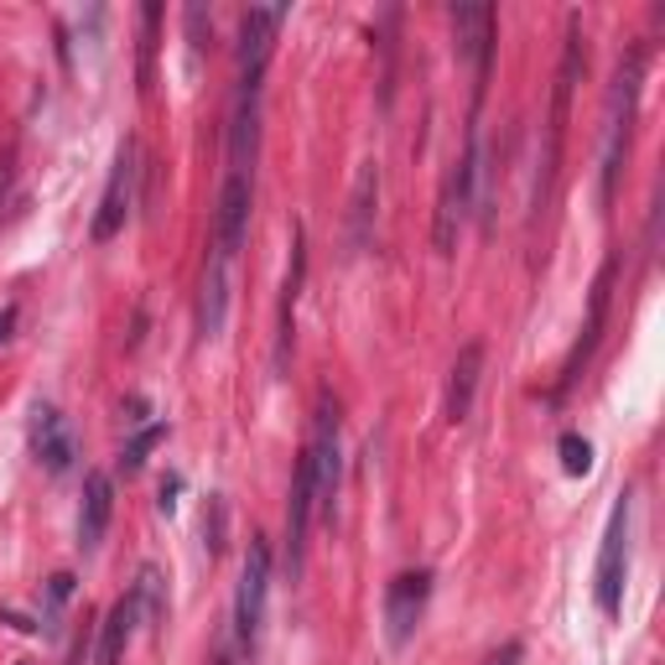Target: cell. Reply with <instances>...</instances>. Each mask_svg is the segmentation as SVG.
<instances>
[{
	"label": "cell",
	"instance_id": "cell-10",
	"mask_svg": "<svg viewBox=\"0 0 665 665\" xmlns=\"http://www.w3.org/2000/svg\"><path fill=\"white\" fill-rule=\"evenodd\" d=\"M427 593H431L427 572H406V577L391 583V593H385V634H391L395 650L412 640L416 619H421V608H427Z\"/></svg>",
	"mask_w": 665,
	"mask_h": 665
},
{
	"label": "cell",
	"instance_id": "cell-13",
	"mask_svg": "<svg viewBox=\"0 0 665 665\" xmlns=\"http://www.w3.org/2000/svg\"><path fill=\"white\" fill-rule=\"evenodd\" d=\"M110 515H115V484L110 473H89L83 478V509H79V546L94 551L110 530Z\"/></svg>",
	"mask_w": 665,
	"mask_h": 665
},
{
	"label": "cell",
	"instance_id": "cell-1",
	"mask_svg": "<svg viewBox=\"0 0 665 665\" xmlns=\"http://www.w3.org/2000/svg\"><path fill=\"white\" fill-rule=\"evenodd\" d=\"M640 79H645V53L634 47L619 74H613V94H608V125H604V198L619 193V172L629 157V131H634V104H640Z\"/></svg>",
	"mask_w": 665,
	"mask_h": 665
},
{
	"label": "cell",
	"instance_id": "cell-12",
	"mask_svg": "<svg viewBox=\"0 0 665 665\" xmlns=\"http://www.w3.org/2000/svg\"><path fill=\"white\" fill-rule=\"evenodd\" d=\"M245 224H250V177H229L218 193V224H214V250L229 255L245 245Z\"/></svg>",
	"mask_w": 665,
	"mask_h": 665
},
{
	"label": "cell",
	"instance_id": "cell-5",
	"mask_svg": "<svg viewBox=\"0 0 665 665\" xmlns=\"http://www.w3.org/2000/svg\"><path fill=\"white\" fill-rule=\"evenodd\" d=\"M452 32H458V53L473 63V94H484L494 58V5H452Z\"/></svg>",
	"mask_w": 665,
	"mask_h": 665
},
{
	"label": "cell",
	"instance_id": "cell-16",
	"mask_svg": "<svg viewBox=\"0 0 665 665\" xmlns=\"http://www.w3.org/2000/svg\"><path fill=\"white\" fill-rule=\"evenodd\" d=\"M302 275H307V235H292V266H286V286H281V332H275V370L292 353V317H296V296H302Z\"/></svg>",
	"mask_w": 665,
	"mask_h": 665
},
{
	"label": "cell",
	"instance_id": "cell-6",
	"mask_svg": "<svg viewBox=\"0 0 665 665\" xmlns=\"http://www.w3.org/2000/svg\"><path fill=\"white\" fill-rule=\"evenodd\" d=\"M307 463H313L317 509H332L338 473H343V458H338V406H332V401L317 406V427H313V442H307Z\"/></svg>",
	"mask_w": 665,
	"mask_h": 665
},
{
	"label": "cell",
	"instance_id": "cell-21",
	"mask_svg": "<svg viewBox=\"0 0 665 665\" xmlns=\"http://www.w3.org/2000/svg\"><path fill=\"white\" fill-rule=\"evenodd\" d=\"M161 437H167V427H161V421H157V427H146V431H136V437H131V448H125V458H120V463H125V473H136L140 463H146V452L157 448Z\"/></svg>",
	"mask_w": 665,
	"mask_h": 665
},
{
	"label": "cell",
	"instance_id": "cell-2",
	"mask_svg": "<svg viewBox=\"0 0 665 665\" xmlns=\"http://www.w3.org/2000/svg\"><path fill=\"white\" fill-rule=\"evenodd\" d=\"M624 577H629V499H619L613 515H608L604 551H598V587H593L604 613H619V604H624Z\"/></svg>",
	"mask_w": 665,
	"mask_h": 665
},
{
	"label": "cell",
	"instance_id": "cell-8",
	"mask_svg": "<svg viewBox=\"0 0 665 665\" xmlns=\"http://www.w3.org/2000/svg\"><path fill=\"white\" fill-rule=\"evenodd\" d=\"M136 146L125 140L115 157V172H110V188L99 198V214H94V239H115L120 224L131 218V203H136Z\"/></svg>",
	"mask_w": 665,
	"mask_h": 665
},
{
	"label": "cell",
	"instance_id": "cell-20",
	"mask_svg": "<svg viewBox=\"0 0 665 665\" xmlns=\"http://www.w3.org/2000/svg\"><path fill=\"white\" fill-rule=\"evenodd\" d=\"M562 469L572 473V478H583L587 469H593V448H587V437H577V431H562Z\"/></svg>",
	"mask_w": 665,
	"mask_h": 665
},
{
	"label": "cell",
	"instance_id": "cell-18",
	"mask_svg": "<svg viewBox=\"0 0 665 665\" xmlns=\"http://www.w3.org/2000/svg\"><path fill=\"white\" fill-rule=\"evenodd\" d=\"M136 598H120L115 608H110V619H104V634H99V665H115L120 655H125V645H131V634H136Z\"/></svg>",
	"mask_w": 665,
	"mask_h": 665
},
{
	"label": "cell",
	"instance_id": "cell-9",
	"mask_svg": "<svg viewBox=\"0 0 665 665\" xmlns=\"http://www.w3.org/2000/svg\"><path fill=\"white\" fill-rule=\"evenodd\" d=\"M260 151V83L239 79L235 120H229V177H250Z\"/></svg>",
	"mask_w": 665,
	"mask_h": 665
},
{
	"label": "cell",
	"instance_id": "cell-25",
	"mask_svg": "<svg viewBox=\"0 0 665 665\" xmlns=\"http://www.w3.org/2000/svg\"><path fill=\"white\" fill-rule=\"evenodd\" d=\"M11 328H16V307H0V343L11 338Z\"/></svg>",
	"mask_w": 665,
	"mask_h": 665
},
{
	"label": "cell",
	"instance_id": "cell-11",
	"mask_svg": "<svg viewBox=\"0 0 665 665\" xmlns=\"http://www.w3.org/2000/svg\"><path fill=\"white\" fill-rule=\"evenodd\" d=\"M32 458H37L47 473H68L74 469V431L53 406H37L32 412Z\"/></svg>",
	"mask_w": 665,
	"mask_h": 665
},
{
	"label": "cell",
	"instance_id": "cell-14",
	"mask_svg": "<svg viewBox=\"0 0 665 665\" xmlns=\"http://www.w3.org/2000/svg\"><path fill=\"white\" fill-rule=\"evenodd\" d=\"M478 380H484V343H463V353L452 359V380H448V421L452 427L469 421Z\"/></svg>",
	"mask_w": 665,
	"mask_h": 665
},
{
	"label": "cell",
	"instance_id": "cell-26",
	"mask_svg": "<svg viewBox=\"0 0 665 665\" xmlns=\"http://www.w3.org/2000/svg\"><path fill=\"white\" fill-rule=\"evenodd\" d=\"M224 665H229V661H224Z\"/></svg>",
	"mask_w": 665,
	"mask_h": 665
},
{
	"label": "cell",
	"instance_id": "cell-22",
	"mask_svg": "<svg viewBox=\"0 0 665 665\" xmlns=\"http://www.w3.org/2000/svg\"><path fill=\"white\" fill-rule=\"evenodd\" d=\"M157 21H161V5H146V11H140V26H146V47H140V79L151 83V47H157Z\"/></svg>",
	"mask_w": 665,
	"mask_h": 665
},
{
	"label": "cell",
	"instance_id": "cell-3",
	"mask_svg": "<svg viewBox=\"0 0 665 665\" xmlns=\"http://www.w3.org/2000/svg\"><path fill=\"white\" fill-rule=\"evenodd\" d=\"M473 172H478V136H473L469 157L458 161L442 182V198H437V255H452L458 250V229L473 208Z\"/></svg>",
	"mask_w": 665,
	"mask_h": 665
},
{
	"label": "cell",
	"instance_id": "cell-15",
	"mask_svg": "<svg viewBox=\"0 0 665 665\" xmlns=\"http://www.w3.org/2000/svg\"><path fill=\"white\" fill-rule=\"evenodd\" d=\"M224 313H229V255H208V271H203V296H198V328L203 338L224 332Z\"/></svg>",
	"mask_w": 665,
	"mask_h": 665
},
{
	"label": "cell",
	"instance_id": "cell-24",
	"mask_svg": "<svg viewBox=\"0 0 665 665\" xmlns=\"http://www.w3.org/2000/svg\"><path fill=\"white\" fill-rule=\"evenodd\" d=\"M489 665H520V645H505V650H494Z\"/></svg>",
	"mask_w": 665,
	"mask_h": 665
},
{
	"label": "cell",
	"instance_id": "cell-4",
	"mask_svg": "<svg viewBox=\"0 0 665 665\" xmlns=\"http://www.w3.org/2000/svg\"><path fill=\"white\" fill-rule=\"evenodd\" d=\"M266 587H271V551H266V541H250V556H245V572H239V598H235V624H239V645L245 650L260 640Z\"/></svg>",
	"mask_w": 665,
	"mask_h": 665
},
{
	"label": "cell",
	"instance_id": "cell-23",
	"mask_svg": "<svg viewBox=\"0 0 665 665\" xmlns=\"http://www.w3.org/2000/svg\"><path fill=\"white\" fill-rule=\"evenodd\" d=\"M203 536H208V551H224V499H214V520H208V526H203Z\"/></svg>",
	"mask_w": 665,
	"mask_h": 665
},
{
	"label": "cell",
	"instance_id": "cell-7",
	"mask_svg": "<svg viewBox=\"0 0 665 665\" xmlns=\"http://www.w3.org/2000/svg\"><path fill=\"white\" fill-rule=\"evenodd\" d=\"M281 21H286V5H255V11H245V21H239V79L260 83Z\"/></svg>",
	"mask_w": 665,
	"mask_h": 665
},
{
	"label": "cell",
	"instance_id": "cell-19",
	"mask_svg": "<svg viewBox=\"0 0 665 665\" xmlns=\"http://www.w3.org/2000/svg\"><path fill=\"white\" fill-rule=\"evenodd\" d=\"M374 193H380V172H374V161H370V167L359 172V188H353V245H364V239H370Z\"/></svg>",
	"mask_w": 665,
	"mask_h": 665
},
{
	"label": "cell",
	"instance_id": "cell-17",
	"mask_svg": "<svg viewBox=\"0 0 665 665\" xmlns=\"http://www.w3.org/2000/svg\"><path fill=\"white\" fill-rule=\"evenodd\" d=\"M608 286H613V266H604V275L593 281V296H587V323H583V338H577V349L567 359V374H562V385H572L577 374H583L587 353L598 343V332H604V317H608Z\"/></svg>",
	"mask_w": 665,
	"mask_h": 665
}]
</instances>
